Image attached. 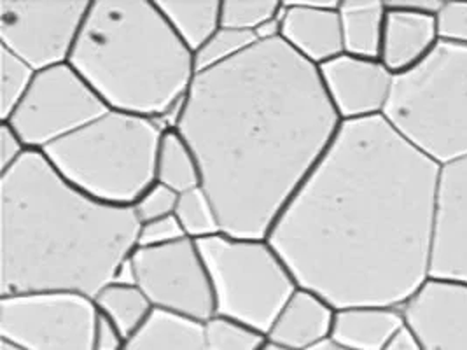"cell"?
Listing matches in <instances>:
<instances>
[{
	"label": "cell",
	"mask_w": 467,
	"mask_h": 350,
	"mask_svg": "<svg viewBox=\"0 0 467 350\" xmlns=\"http://www.w3.org/2000/svg\"><path fill=\"white\" fill-rule=\"evenodd\" d=\"M99 308L70 291L0 296V338L26 350H95Z\"/></svg>",
	"instance_id": "cell-8"
},
{
	"label": "cell",
	"mask_w": 467,
	"mask_h": 350,
	"mask_svg": "<svg viewBox=\"0 0 467 350\" xmlns=\"http://www.w3.org/2000/svg\"><path fill=\"white\" fill-rule=\"evenodd\" d=\"M261 350H289L285 349V347H280V345H276V344H272L270 340H268V344L263 347Z\"/></svg>",
	"instance_id": "cell-38"
},
{
	"label": "cell",
	"mask_w": 467,
	"mask_h": 350,
	"mask_svg": "<svg viewBox=\"0 0 467 350\" xmlns=\"http://www.w3.org/2000/svg\"><path fill=\"white\" fill-rule=\"evenodd\" d=\"M179 201V193H175L171 188L154 182L142 193L133 205L135 216L142 222H149L154 219L169 218L175 214Z\"/></svg>",
	"instance_id": "cell-29"
},
{
	"label": "cell",
	"mask_w": 467,
	"mask_h": 350,
	"mask_svg": "<svg viewBox=\"0 0 467 350\" xmlns=\"http://www.w3.org/2000/svg\"><path fill=\"white\" fill-rule=\"evenodd\" d=\"M314 350H345L338 347V345H335L331 340L329 342H326V344H322L319 347H316Z\"/></svg>",
	"instance_id": "cell-37"
},
{
	"label": "cell",
	"mask_w": 467,
	"mask_h": 350,
	"mask_svg": "<svg viewBox=\"0 0 467 350\" xmlns=\"http://www.w3.org/2000/svg\"><path fill=\"white\" fill-rule=\"evenodd\" d=\"M209 350H261L268 336L230 317L213 315L203 324Z\"/></svg>",
	"instance_id": "cell-27"
},
{
	"label": "cell",
	"mask_w": 467,
	"mask_h": 350,
	"mask_svg": "<svg viewBox=\"0 0 467 350\" xmlns=\"http://www.w3.org/2000/svg\"><path fill=\"white\" fill-rule=\"evenodd\" d=\"M137 287L154 310L205 324L215 315L213 285L202 252L192 239L137 247L131 252Z\"/></svg>",
	"instance_id": "cell-10"
},
{
	"label": "cell",
	"mask_w": 467,
	"mask_h": 350,
	"mask_svg": "<svg viewBox=\"0 0 467 350\" xmlns=\"http://www.w3.org/2000/svg\"><path fill=\"white\" fill-rule=\"evenodd\" d=\"M93 300L99 312L121 329L128 340L148 323L154 312L148 296L137 285L110 283Z\"/></svg>",
	"instance_id": "cell-23"
},
{
	"label": "cell",
	"mask_w": 467,
	"mask_h": 350,
	"mask_svg": "<svg viewBox=\"0 0 467 350\" xmlns=\"http://www.w3.org/2000/svg\"><path fill=\"white\" fill-rule=\"evenodd\" d=\"M317 68L341 123L382 118L396 76L380 60L343 53Z\"/></svg>",
	"instance_id": "cell-12"
},
{
	"label": "cell",
	"mask_w": 467,
	"mask_h": 350,
	"mask_svg": "<svg viewBox=\"0 0 467 350\" xmlns=\"http://www.w3.org/2000/svg\"><path fill=\"white\" fill-rule=\"evenodd\" d=\"M255 43L259 41L253 32L221 26L213 37L194 53L196 72L228 64L242 53H245L249 47H253Z\"/></svg>",
	"instance_id": "cell-26"
},
{
	"label": "cell",
	"mask_w": 467,
	"mask_h": 350,
	"mask_svg": "<svg viewBox=\"0 0 467 350\" xmlns=\"http://www.w3.org/2000/svg\"><path fill=\"white\" fill-rule=\"evenodd\" d=\"M338 13L343 53L368 60H380L387 2L341 0Z\"/></svg>",
	"instance_id": "cell-19"
},
{
	"label": "cell",
	"mask_w": 467,
	"mask_h": 350,
	"mask_svg": "<svg viewBox=\"0 0 467 350\" xmlns=\"http://www.w3.org/2000/svg\"><path fill=\"white\" fill-rule=\"evenodd\" d=\"M385 350H425L419 338L411 333V329L404 326L400 335L387 345Z\"/></svg>",
	"instance_id": "cell-34"
},
{
	"label": "cell",
	"mask_w": 467,
	"mask_h": 350,
	"mask_svg": "<svg viewBox=\"0 0 467 350\" xmlns=\"http://www.w3.org/2000/svg\"><path fill=\"white\" fill-rule=\"evenodd\" d=\"M36 76L37 70L0 46V121H7L22 104Z\"/></svg>",
	"instance_id": "cell-25"
},
{
	"label": "cell",
	"mask_w": 467,
	"mask_h": 350,
	"mask_svg": "<svg viewBox=\"0 0 467 350\" xmlns=\"http://www.w3.org/2000/svg\"><path fill=\"white\" fill-rule=\"evenodd\" d=\"M133 207L88 197L41 151L0 174V296L70 291L95 298L137 249Z\"/></svg>",
	"instance_id": "cell-3"
},
{
	"label": "cell",
	"mask_w": 467,
	"mask_h": 350,
	"mask_svg": "<svg viewBox=\"0 0 467 350\" xmlns=\"http://www.w3.org/2000/svg\"><path fill=\"white\" fill-rule=\"evenodd\" d=\"M175 218L179 219L188 239L198 242L223 233L217 212L203 188L179 195Z\"/></svg>",
	"instance_id": "cell-24"
},
{
	"label": "cell",
	"mask_w": 467,
	"mask_h": 350,
	"mask_svg": "<svg viewBox=\"0 0 467 350\" xmlns=\"http://www.w3.org/2000/svg\"><path fill=\"white\" fill-rule=\"evenodd\" d=\"M107 110L81 74L64 64L37 72L22 104L2 123H9L30 151H44L102 118Z\"/></svg>",
	"instance_id": "cell-9"
},
{
	"label": "cell",
	"mask_w": 467,
	"mask_h": 350,
	"mask_svg": "<svg viewBox=\"0 0 467 350\" xmlns=\"http://www.w3.org/2000/svg\"><path fill=\"white\" fill-rule=\"evenodd\" d=\"M89 0H0V46L34 70L70 62Z\"/></svg>",
	"instance_id": "cell-11"
},
{
	"label": "cell",
	"mask_w": 467,
	"mask_h": 350,
	"mask_svg": "<svg viewBox=\"0 0 467 350\" xmlns=\"http://www.w3.org/2000/svg\"><path fill=\"white\" fill-rule=\"evenodd\" d=\"M340 127L319 68L282 39L196 72L173 125L223 233L242 239H268Z\"/></svg>",
	"instance_id": "cell-2"
},
{
	"label": "cell",
	"mask_w": 467,
	"mask_h": 350,
	"mask_svg": "<svg viewBox=\"0 0 467 350\" xmlns=\"http://www.w3.org/2000/svg\"><path fill=\"white\" fill-rule=\"evenodd\" d=\"M0 350H26V349H23L22 345H18V344H13V342H9V340H2V338H0Z\"/></svg>",
	"instance_id": "cell-36"
},
{
	"label": "cell",
	"mask_w": 467,
	"mask_h": 350,
	"mask_svg": "<svg viewBox=\"0 0 467 350\" xmlns=\"http://www.w3.org/2000/svg\"><path fill=\"white\" fill-rule=\"evenodd\" d=\"M188 239L179 219L173 216L169 218L154 219L149 222H142L139 230L137 247H158L167 245L173 242Z\"/></svg>",
	"instance_id": "cell-31"
},
{
	"label": "cell",
	"mask_w": 467,
	"mask_h": 350,
	"mask_svg": "<svg viewBox=\"0 0 467 350\" xmlns=\"http://www.w3.org/2000/svg\"><path fill=\"white\" fill-rule=\"evenodd\" d=\"M175 36L192 55L221 28L223 0H154Z\"/></svg>",
	"instance_id": "cell-21"
},
{
	"label": "cell",
	"mask_w": 467,
	"mask_h": 350,
	"mask_svg": "<svg viewBox=\"0 0 467 350\" xmlns=\"http://www.w3.org/2000/svg\"><path fill=\"white\" fill-rule=\"evenodd\" d=\"M440 177L383 116L341 123L268 242L335 310L403 308L431 279Z\"/></svg>",
	"instance_id": "cell-1"
},
{
	"label": "cell",
	"mask_w": 467,
	"mask_h": 350,
	"mask_svg": "<svg viewBox=\"0 0 467 350\" xmlns=\"http://www.w3.org/2000/svg\"><path fill=\"white\" fill-rule=\"evenodd\" d=\"M125 350H209L203 324L154 310L148 323L127 342Z\"/></svg>",
	"instance_id": "cell-20"
},
{
	"label": "cell",
	"mask_w": 467,
	"mask_h": 350,
	"mask_svg": "<svg viewBox=\"0 0 467 350\" xmlns=\"http://www.w3.org/2000/svg\"><path fill=\"white\" fill-rule=\"evenodd\" d=\"M431 279L467 284V160L441 169Z\"/></svg>",
	"instance_id": "cell-14"
},
{
	"label": "cell",
	"mask_w": 467,
	"mask_h": 350,
	"mask_svg": "<svg viewBox=\"0 0 467 350\" xmlns=\"http://www.w3.org/2000/svg\"><path fill=\"white\" fill-rule=\"evenodd\" d=\"M156 182L182 195L202 188V172L190 144L173 127L161 135L156 156Z\"/></svg>",
	"instance_id": "cell-22"
},
{
	"label": "cell",
	"mask_w": 467,
	"mask_h": 350,
	"mask_svg": "<svg viewBox=\"0 0 467 350\" xmlns=\"http://www.w3.org/2000/svg\"><path fill=\"white\" fill-rule=\"evenodd\" d=\"M128 338L109 317L99 312L95 328V350H125Z\"/></svg>",
	"instance_id": "cell-33"
},
{
	"label": "cell",
	"mask_w": 467,
	"mask_h": 350,
	"mask_svg": "<svg viewBox=\"0 0 467 350\" xmlns=\"http://www.w3.org/2000/svg\"><path fill=\"white\" fill-rule=\"evenodd\" d=\"M112 283H116V284L137 285V283H135V270H133L131 256L118 268L116 277H114Z\"/></svg>",
	"instance_id": "cell-35"
},
{
	"label": "cell",
	"mask_w": 467,
	"mask_h": 350,
	"mask_svg": "<svg viewBox=\"0 0 467 350\" xmlns=\"http://www.w3.org/2000/svg\"><path fill=\"white\" fill-rule=\"evenodd\" d=\"M335 314L317 293L297 287L268 331V340L289 350H314L331 340Z\"/></svg>",
	"instance_id": "cell-17"
},
{
	"label": "cell",
	"mask_w": 467,
	"mask_h": 350,
	"mask_svg": "<svg viewBox=\"0 0 467 350\" xmlns=\"http://www.w3.org/2000/svg\"><path fill=\"white\" fill-rule=\"evenodd\" d=\"M401 310L425 350H467V284L429 279Z\"/></svg>",
	"instance_id": "cell-13"
},
{
	"label": "cell",
	"mask_w": 467,
	"mask_h": 350,
	"mask_svg": "<svg viewBox=\"0 0 467 350\" xmlns=\"http://www.w3.org/2000/svg\"><path fill=\"white\" fill-rule=\"evenodd\" d=\"M436 20L440 41L467 47V2L445 0Z\"/></svg>",
	"instance_id": "cell-30"
},
{
	"label": "cell",
	"mask_w": 467,
	"mask_h": 350,
	"mask_svg": "<svg viewBox=\"0 0 467 350\" xmlns=\"http://www.w3.org/2000/svg\"><path fill=\"white\" fill-rule=\"evenodd\" d=\"M404 326L401 308L347 306L335 314L331 342L345 350H385Z\"/></svg>",
	"instance_id": "cell-18"
},
{
	"label": "cell",
	"mask_w": 467,
	"mask_h": 350,
	"mask_svg": "<svg viewBox=\"0 0 467 350\" xmlns=\"http://www.w3.org/2000/svg\"><path fill=\"white\" fill-rule=\"evenodd\" d=\"M383 119L431 161L467 160V47L440 41L394 77Z\"/></svg>",
	"instance_id": "cell-6"
},
{
	"label": "cell",
	"mask_w": 467,
	"mask_h": 350,
	"mask_svg": "<svg viewBox=\"0 0 467 350\" xmlns=\"http://www.w3.org/2000/svg\"><path fill=\"white\" fill-rule=\"evenodd\" d=\"M213 285L215 315L230 317L268 336L297 285L268 239L219 233L196 242Z\"/></svg>",
	"instance_id": "cell-7"
},
{
	"label": "cell",
	"mask_w": 467,
	"mask_h": 350,
	"mask_svg": "<svg viewBox=\"0 0 467 350\" xmlns=\"http://www.w3.org/2000/svg\"><path fill=\"white\" fill-rule=\"evenodd\" d=\"M284 0H223L221 2V26L253 32L282 11Z\"/></svg>",
	"instance_id": "cell-28"
},
{
	"label": "cell",
	"mask_w": 467,
	"mask_h": 350,
	"mask_svg": "<svg viewBox=\"0 0 467 350\" xmlns=\"http://www.w3.org/2000/svg\"><path fill=\"white\" fill-rule=\"evenodd\" d=\"M440 43L434 15L406 7L401 0L387 2L380 62L394 76L419 66Z\"/></svg>",
	"instance_id": "cell-16"
},
{
	"label": "cell",
	"mask_w": 467,
	"mask_h": 350,
	"mask_svg": "<svg viewBox=\"0 0 467 350\" xmlns=\"http://www.w3.org/2000/svg\"><path fill=\"white\" fill-rule=\"evenodd\" d=\"M165 130L161 121L109 109L41 153L88 197L133 207L156 182V156Z\"/></svg>",
	"instance_id": "cell-5"
},
{
	"label": "cell",
	"mask_w": 467,
	"mask_h": 350,
	"mask_svg": "<svg viewBox=\"0 0 467 350\" xmlns=\"http://www.w3.org/2000/svg\"><path fill=\"white\" fill-rule=\"evenodd\" d=\"M341 0H285L280 11V39L303 60L320 67L343 55Z\"/></svg>",
	"instance_id": "cell-15"
},
{
	"label": "cell",
	"mask_w": 467,
	"mask_h": 350,
	"mask_svg": "<svg viewBox=\"0 0 467 350\" xmlns=\"http://www.w3.org/2000/svg\"><path fill=\"white\" fill-rule=\"evenodd\" d=\"M30 149L9 123L0 125V174L11 170Z\"/></svg>",
	"instance_id": "cell-32"
},
{
	"label": "cell",
	"mask_w": 467,
	"mask_h": 350,
	"mask_svg": "<svg viewBox=\"0 0 467 350\" xmlns=\"http://www.w3.org/2000/svg\"><path fill=\"white\" fill-rule=\"evenodd\" d=\"M68 64L109 109L167 129L196 76L194 55L152 0H91Z\"/></svg>",
	"instance_id": "cell-4"
}]
</instances>
